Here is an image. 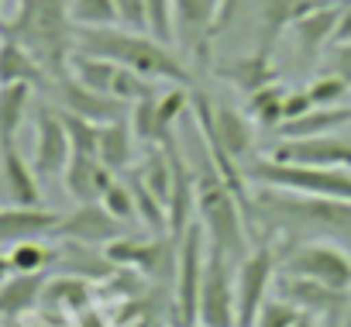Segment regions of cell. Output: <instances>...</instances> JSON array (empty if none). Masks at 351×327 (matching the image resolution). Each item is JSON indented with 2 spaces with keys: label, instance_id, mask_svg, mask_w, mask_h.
<instances>
[{
  "label": "cell",
  "instance_id": "c3c4849f",
  "mask_svg": "<svg viewBox=\"0 0 351 327\" xmlns=\"http://www.w3.org/2000/svg\"><path fill=\"white\" fill-rule=\"evenodd\" d=\"M197 327H204V324H197Z\"/></svg>",
  "mask_w": 351,
  "mask_h": 327
},
{
  "label": "cell",
  "instance_id": "d590c367",
  "mask_svg": "<svg viewBox=\"0 0 351 327\" xmlns=\"http://www.w3.org/2000/svg\"><path fill=\"white\" fill-rule=\"evenodd\" d=\"M62 121H66V131H69L73 152H83V155H97V141H100V124H93V121H86V117H76V114H66V110H62Z\"/></svg>",
  "mask_w": 351,
  "mask_h": 327
},
{
  "label": "cell",
  "instance_id": "9c48e42d",
  "mask_svg": "<svg viewBox=\"0 0 351 327\" xmlns=\"http://www.w3.org/2000/svg\"><path fill=\"white\" fill-rule=\"evenodd\" d=\"M279 279V255L269 241L252 245V252L238 262V327H252L265 300L272 296Z\"/></svg>",
  "mask_w": 351,
  "mask_h": 327
},
{
  "label": "cell",
  "instance_id": "1f68e13d",
  "mask_svg": "<svg viewBox=\"0 0 351 327\" xmlns=\"http://www.w3.org/2000/svg\"><path fill=\"white\" fill-rule=\"evenodd\" d=\"M155 97H158V93H155ZM155 97H145V100L131 104V110H128V124H131L134 138L145 141V145H162V124H158Z\"/></svg>",
  "mask_w": 351,
  "mask_h": 327
},
{
  "label": "cell",
  "instance_id": "4fadbf2b",
  "mask_svg": "<svg viewBox=\"0 0 351 327\" xmlns=\"http://www.w3.org/2000/svg\"><path fill=\"white\" fill-rule=\"evenodd\" d=\"M269 158L317 169H351V138H341L337 131L320 138H279Z\"/></svg>",
  "mask_w": 351,
  "mask_h": 327
},
{
  "label": "cell",
  "instance_id": "f546056e",
  "mask_svg": "<svg viewBox=\"0 0 351 327\" xmlns=\"http://www.w3.org/2000/svg\"><path fill=\"white\" fill-rule=\"evenodd\" d=\"M45 303L52 306H62V310H86L90 306V286L80 279V276H59L52 282H45V293H42Z\"/></svg>",
  "mask_w": 351,
  "mask_h": 327
},
{
  "label": "cell",
  "instance_id": "8992f818",
  "mask_svg": "<svg viewBox=\"0 0 351 327\" xmlns=\"http://www.w3.org/2000/svg\"><path fill=\"white\" fill-rule=\"evenodd\" d=\"M279 255L282 276H300L324 282L330 289L351 293V252L334 241H269Z\"/></svg>",
  "mask_w": 351,
  "mask_h": 327
},
{
  "label": "cell",
  "instance_id": "4dcf8cb0",
  "mask_svg": "<svg viewBox=\"0 0 351 327\" xmlns=\"http://www.w3.org/2000/svg\"><path fill=\"white\" fill-rule=\"evenodd\" d=\"M69 18L76 28H114L117 8L114 0H69Z\"/></svg>",
  "mask_w": 351,
  "mask_h": 327
},
{
  "label": "cell",
  "instance_id": "8fae6325",
  "mask_svg": "<svg viewBox=\"0 0 351 327\" xmlns=\"http://www.w3.org/2000/svg\"><path fill=\"white\" fill-rule=\"evenodd\" d=\"M35 152H32V166L38 173V180H49V176H62L69 158H73V141H69V131H66V121H62V110L49 107V104H38L35 107Z\"/></svg>",
  "mask_w": 351,
  "mask_h": 327
},
{
  "label": "cell",
  "instance_id": "9a60e30c",
  "mask_svg": "<svg viewBox=\"0 0 351 327\" xmlns=\"http://www.w3.org/2000/svg\"><path fill=\"white\" fill-rule=\"evenodd\" d=\"M124 234V224L114 221L100 204H80L73 214H66L56 228V238H66L73 245H86V248H97V245H110Z\"/></svg>",
  "mask_w": 351,
  "mask_h": 327
},
{
  "label": "cell",
  "instance_id": "f1b7e54d",
  "mask_svg": "<svg viewBox=\"0 0 351 327\" xmlns=\"http://www.w3.org/2000/svg\"><path fill=\"white\" fill-rule=\"evenodd\" d=\"M56 258H59V252H56L45 238H42V241L11 245V269H14V276H38V272H45Z\"/></svg>",
  "mask_w": 351,
  "mask_h": 327
},
{
  "label": "cell",
  "instance_id": "74e56055",
  "mask_svg": "<svg viewBox=\"0 0 351 327\" xmlns=\"http://www.w3.org/2000/svg\"><path fill=\"white\" fill-rule=\"evenodd\" d=\"M117 8V28L148 35V0H114Z\"/></svg>",
  "mask_w": 351,
  "mask_h": 327
},
{
  "label": "cell",
  "instance_id": "d6a6232c",
  "mask_svg": "<svg viewBox=\"0 0 351 327\" xmlns=\"http://www.w3.org/2000/svg\"><path fill=\"white\" fill-rule=\"evenodd\" d=\"M100 207L114 217V221H121V224H131V221H138V207H134V190H131V183L128 180H114L110 186H107V193L100 197Z\"/></svg>",
  "mask_w": 351,
  "mask_h": 327
},
{
  "label": "cell",
  "instance_id": "cb8c5ba5",
  "mask_svg": "<svg viewBox=\"0 0 351 327\" xmlns=\"http://www.w3.org/2000/svg\"><path fill=\"white\" fill-rule=\"evenodd\" d=\"M351 124V107H313L296 121H286L279 128V138H320L334 134Z\"/></svg>",
  "mask_w": 351,
  "mask_h": 327
},
{
  "label": "cell",
  "instance_id": "3957f363",
  "mask_svg": "<svg viewBox=\"0 0 351 327\" xmlns=\"http://www.w3.org/2000/svg\"><path fill=\"white\" fill-rule=\"evenodd\" d=\"M0 35L21 42L52 80L69 73L76 52V25L69 18V0H18L14 18L0 21Z\"/></svg>",
  "mask_w": 351,
  "mask_h": 327
},
{
  "label": "cell",
  "instance_id": "ee69618b",
  "mask_svg": "<svg viewBox=\"0 0 351 327\" xmlns=\"http://www.w3.org/2000/svg\"><path fill=\"white\" fill-rule=\"evenodd\" d=\"M293 327H320V320H317V317H310V313H300Z\"/></svg>",
  "mask_w": 351,
  "mask_h": 327
},
{
  "label": "cell",
  "instance_id": "2e32d148",
  "mask_svg": "<svg viewBox=\"0 0 351 327\" xmlns=\"http://www.w3.org/2000/svg\"><path fill=\"white\" fill-rule=\"evenodd\" d=\"M337 18H341V8H310L286 28L303 62H320L324 59V52L334 45Z\"/></svg>",
  "mask_w": 351,
  "mask_h": 327
},
{
  "label": "cell",
  "instance_id": "52a82bcc",
  "mask_svg": "<svg viewBox=\"0 0 351 327\" xmlns=\"http://www.w3.org/2000/svg\"><path fill=\"white\" fill-rule=\"evenodd\" d=\"M207 231L200 221H193L183 238L176 241V262H172V313H176V327H197L200 320V282H204V269H207Z\"/></svg>",
  "mask_w": 351,
  "mask_h": 327
},
{
  "label": "cell",
  "instance_id": "ffe728a7",
  "mask_svg": "<svg viewBox=\"0 0 351 327\" xmlns=\"http://www.w3.org/2000/svg\"><path fill=\"white\" fill-rule=\"evenodd\" d=\"M117 176L104 166L97 155H83V152H73L69 166L62 173V183H66V193L76 200V204H100V197L107 193V186L114 183Z\"/></svg>",
  "mask_w": 351,
  "mask_h": 327
},
{
  "label": "cell",
  "instance_id": "d4e9b609",
  "mask_svg": "<svg viewBox=\"0 0 351 327\" xmlns=\"http://www.w3.org/2000/svg\"><path fill=\"white\" fill-rule=\"evenodd\" d=\"M45 272L38 276H11L4 286H0V317H21L28 313L32 306L42 303V293H45Z\"/></svg>",
  "mask_w": 351,
  "mask_h": 327
},
{
  "label": "cell",
  "instance_id": "f6af8a7d",
  "mask_svg": "<svg viewBox=\"0 0 351 327\" xmlns=\"http://www.w3.org/2000/svg\"><path fill=\"white\" fill-rule=\"evenodd\" d=\"M337 327H351V310H348V313H344V320H341V324H337Z\"/></svg>",
  "mask_w": 351,
  "mask_h": 327
},
{
  "label": "cell",
  "instance_id": "7402d4cb",
  "mask_svg": "<svg viewBox=\"0 0 351 327\" xmlns=\"http://www.w3.org/2000/svg\"><path fill=\"white\" fill-rule=\"evenodd\" d=\"M0 86H52L49 69L14 38L0 35Z\"/></svg>",
  "mask_w": 351,
  "mask_h": 327
},
{
  "label": "cell",
  "instance_id": "603a6c76",
  "mask_svg": "<svg viewBox=\"0 0 351 327\" xmlns=\"http://www.w3.org/2000/svg\"><path fill=\"white\" fill-rule=\"evenodd\" d=\"M134 145H138V138H134V131H131L128 117H124V121L100 124L97 158L104 162V166H107L114 176H121V173H128V169L134 166Z\"/></svg>",
  "mask_w": 351,
  "mask_h": 327
},
{
  "label": "cell",
  "instance_id": "836d02e7",
  "mask_svg": "<svg viewBox=\"0 0 351 327\" xmlns=\"http://www.w3.org/2000/svg\"><path fill=\"white\" fill-rule=\"evenodd\" d=\"M306 93H310L313 107H344L351 86H348L344 80L330 76V73H317V76L306 83Z\"/></svg>",
  "mask_w": 351,
  "mask_h": 327
},
{
  "label": "cell",
  "instance_id": "f35d334b",
  "mask_svg": "<svg viewBox=\"0 0 351 327\" xmlns=\"http://www.w3.org/2000/svg\"><path fill=\"white\" fill-rule=\"evenodd\" d=\"M320 73H330L351 86V42H334L320 59Z\"/></svg>",
  "mask_w": 351,
  "mask_h": 327
},
{
  "label": "cell",
  "instance_id": "ab89813d",
  "mask_svg": "<svg viewBox=\"0 0 351 327\" xmlns=\"http://www.w3.org/2000/svg\"><path fill=\"white\" fill-rule=\"evenodd\" d=\"M306 110H313V100H310L306 86H303V90H286V100H282V124L303 117ZM282 124H279V128H282Z\"/></svg>",
  "mask_w": 351,
  "mask_h": 327
},
{
  "label": "cell",
  "instance_id": "d6986e66",
  "mask_svg": "<svg viewBox=\"0 0 351 327\" xmlns=\"http://www.w3.org/2000/svg\"><path fill=\"white\" fill-rule=\"evenodd\" d=\"M210 73L224 83H231L234 90H241L245 97H252L262 86L279 83V73L269 59V52H248V56H228L221 62H210Z\"/></svg>",
  "mask_w": 351,
  "mask_h": 327
},
{
  "label": "cell",
  "instance_id": "5b68a950",
  "mask_svg": "<svg viewBox=\"0 0 351 327\" xmlns=\"http://www.w3.org/2000/svg\"><path fill=\"white\" fill-rule=\"evenodd\" d=\"M245 176H248L252 186H272V190H289V193H303V197L351 204V173L348 169L293 166V162H276V158L265 155V158L248 162Z\"/></svg>",
  "mask_w": 351,
  "mask_h": 327
},
{
  "label": "cell",
  "instance_id": "5bb4252c",
  "mask_svg": "<svg viewBox=\"0 0 351 327\" xmlns=\"http://www.w3.org/2000/svg\"><path fill=\"white\" fill-rule=\"evenodd\" d=\"M52 90H56V97H59V104H62L66 114L86 117V121H93V124L124 121L128 110H131L128 104H121V100H114V97H107V93H97V90L83 86V83L73 80L69 73L59 76V80H52Z\"/></svg>",
  "mask_w": 351,
  "mask_h": 327
},
{
  "label": "cell",
  "instance_id": "8d00e7d4",
  "mask_svg": "<svg viewBox=\"0 0 351 327\" xmlns=\"http://www.w3.org/2000/svg\"><path fill=\"white\" fill-rule=\"evenodd\" d=\"M296 317H300V310H296L293 303H286L282 296L272 293V296L265 300V306L258 310V317L252 320V327H293Z\"/></svg>",
  "mask_w": 351,
  "mask_h": 327
},
{
  "label": "cell",
  "instance_id": "7a4b0ae2",
  "mask_svg": "<svg viewBox=\"0 0 351 327\" xmlns=\"http://www.w3.org/2000/svg\"><path fill=\"white\" fill-rule=\"evenodd\" d=\"M76 52L80 56H100L124 69H134L155 83L190 86L193 73L190 66L172 52V45H162L152 35L128 32V28H76Z\"/></svg>",
  "mask_w": 351,
  "mask_h": 327
},
{
  "label": "cell",
  "instance_id": "6da1fadb",
  "mask_svg": "<svg viewBox=\"0 0 351 327\" xmlns=\"http://www.w3.org/2000/svg\"><path fill=\"white\" fill-rule=\"evenodd\" d=\"M248 231L262 241H334L351 252V204L255 186L245 200Z\"/></svg>",
  "mask_w": 351,
  "mask_h": 327
},
{
  "label": "cell",
  "instance_id": "7dc6e473",
  "mask_svg": "<svg viewBox=\"0 0 351 327\" xmlns=\"http://www.w3.org/2000/svg\"><path fill=\"white\" fill-rule=\"evenodd\" d=\"M0 8H4V0H0ZM0 21H4V18H0Z\"/></svg>",
  "mask_w": 351,
  "mask_h": 327
},
{
  "label": "cell",
  "instance_id": "bcb514c9",
  "mask_svg": "<svg viewBox=\"0 0 351 327\" xmlns=\"http://www.w3.org/2000/svg\"><path fill=\"white\" fill-rule=\"evenodd\" d=\"M128 327H148V324H128Z\"/></svg>",
  "mask_w": 351,
  "mask_h": 327
},
{
  "label": "cell",
  "instance_id": "7bdbcfd3",
  "mask_svg": "<svg viewBox=\"0 0 351 327\" xmlns=\"http://www.w3.org/2000/svg\"><path fill=\"white\" fill-rule=\"evenodd\" d=\"M300 4L310 11V8H344V4H351V0H300Z\"/></svg>",
  "mask_w": 351,
  "mask_h": 327
},
{
  "label": "cell",
  "instance_id": "4316f807",
  "mask_svg": "<svg viewBox=\"0 0 351 327\" xmlns=\"http://www.w3.org/2000/svg\"><path fill=\"white\" fill-rule=\"evenodd\" d=\"M69 76L80 80L83 86H90V90L110 97V86H114V76H117V62L100 59V56H80V52H73V59H69Z\"/></svg>",
  "mask_w": 351,
  "mask_h": 327
},
{
  "label": "cell",
  "instance_id": "ba28073f",
  "mask_svg": "<svg viewBox=\"0 0 351 327\" xmlns=\"http://www.w3.org/2000/svg\"><path fill=\"white\" fill-rule=\"evenodd\" d=\"M238 262L221 255L217 248L207 252V269L200 282V320L204 327H238Z\"/></svg>",
  "mask_w": 351,
  "mask_h": 327
},
{
  "label": "cell",
  "instance_id": "ac0fdd59",
  "mask_svg": "<svg viewBox=\"0 0 351 327\" xmlns=\"http://www.w3.org/2000/svg\"><path fill=\"white\" fill-rule=\"evenodd\" d=\"M62 214L45 207H0V245H21V241H42L56 238Z\"/></svg>",
  "mask_w": 351,
  "mask_h": 327
},
{
  "label": "cell",
  "instance_id": "484cf974",
  "mask_svg": "<svg viewBox=\"0 0 351 327\" xmlns=\"http://www.w3.org/2000/svg\"><path fill=\"white\" fill-rule=\"evenodd\" d=\"M28 107H32V86H0V145L18 141Z\"/></svg>",
  "mask_w": 351,
  "mask_h": 327
},
{
  "label": "cell",
  "instance_id": "60d3db41",
  "mask_svg": "<svg viewBox=\"0 0 351 327\" xmlns=\"http://www.w3.org/2000/svg\"><path fill=\"white\" fill-rule=\"evenodd\" d=\"M334 42H351V4H344V8H341V18H337Z\"/></svg>",
  "mask_w": 351,
  "mask_h": 327
},
{
  "label": "cell",
  "instance_id": "277c9868",
  "mask_svg": "<svg viewBox=\"0 0 351 327\" xmlns=\"http://www.w3.org/2000/svg\"><path fill=\"white\" fill-rule=\"evenodd\" d=\"M197 173V221L207 231L210 248H217L221 255H228L231 262H241L252 248H248V221H245V207L238 200V193L228 186V180L217 173V166L210 162V155H200Z\"/></svg>",
  "mask_w": 351,
  "mask_h": 327
},
{
  "label": "cell",
  "instance_id": "7c38bea8",
  "mask_svg": "<svg viewBox=\"0 0 351 327\" xmlns=\"http://www.w3.org/2000/svg\"><path fill=\"white\" fill-rule=\"evenodd\" d=\"M272 293L282 296L286 303H293L300 313H310L317 320H327L330 327H337L344 320V313L351 310V293H341V289H330L324 282L300 279V276H282L279 272Z\"/></svg>",
  "mask_w": 351,
  "mask_h": 327
},
{
  "label": "cell",
  "instance_id": "b9f144b4",
  "mask_svg": "<svg viewBox=\"0 0 351 327\" xmlns=\"http://www.w3.org/2000/svg\"><path fill=\"white\" fill-rule=\"evenodd\" d=\"M11 276H14V269H11V252H4V245H0V286H4Z\"/></svg>",
  "mask_w": 351,
  "mask_h": 327
},
{
  "label": "cell",
  "instance_id": "e575fe53",
  "mask_svg": "<svg viewBox=\"0 0 351 327\" xmlns=\"http://www.w3.org/2000/svg\"><path fill=\"white\" fill-rule=\"evenodd\" d=\"M148 35L162 45H176V11L172 0H148Z\"/></svg>",
  "mask_w": 351,
  "mask_h": 327
},
{
  "label": "cell",
  "instance_id": "e0dca14e",
  "mask_svg": "<svg viewBox=\"0 0 351 327\" xmlns=\"http://www.w3.org/2000/svg\"><path fill=\"white\" fill-rule=\"evenodd\" d=\"M0 180H4V190H8L14 207H42L38 173L32 166V158L21 155L18 141L0 145Z\"/></svg>",
  "mask_w": 351,
  "mask_h": 327
},
{
  "label": "cell",
  "instance_id": "30bf717a",
  "mask_svg": "<svg viewBox=\"0 0 351 327\" xmlns=\"http://www.w3.org/2000/svg\"><path fill=\"white\" fill-rule=\"evenodd\" d=\"M176 11V42L197 66H210V49L221 32L224 0H172Z\"/></svg>",
  "mask_w": 351,
  "mask_h": 327
},
{
  "label": "cell",
  "instance_id": "44dd1931",
  "mask_svg": "<svg viewBox=\"0 0 351 327\" xmlns=\"http://www.w3.org/2000/svg\"><path fill=\"white\" fill-rule=\"evenodd\" d=\"M165 241H172V238H155V234L131 238V234H121L117 241L104 245V258L110 265H121V269H134L141 276H152L155 265L165 258Z\"/></svg>",
  "mask_w": 351,
  "mask_h": 327
},
{
  "label": "cell",
  "instance_id": "83f0119b",
  "mask_svg": "<svg viewBox=\"0 0 351 327\" xmlns=\"http://www.w3.org/2000/svg\"><path fill=\"white\" fill-rule=\"evenodd\" d=\"M282 100H286V86H279V83L262 86V90H255V93L248 97L245 114H248L255 124L279 131V124H282Z\"/></svg>",
  "mask_w": 351,
  "mask_h": 327
}]
</instances>
